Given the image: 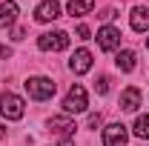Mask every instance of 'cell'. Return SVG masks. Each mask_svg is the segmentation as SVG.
<instances>
[{"label":"cell","instance_id":"6da1fadb","mask_svg":"<svg viewBox=\"0 0 149 146\" xmlns=\"http://www.w3.org/2000/svg\"><path fill=\"white\" fill-rule=\"evenodd\" d=\"M86 106H89L86 89L80 83H74L72 89L66 92V97H63V109H66V115H80V112H86Z\"/></svg>","mask_w":149,"mask_h":146},{"label":"cell","instance_id":"7a4b0ae2","mask_svg":"<svg viewBox=\"0 0 149 146\" xmlns=\"http://www.w3.org/2000/svg\"><path fill=\"white\" fill-rule=\"evenodd\" d=\"M55 80H49V77H29L26 80V92H29V97L32 100H49L52 95H55Z\"/></svg>","mask_w":149,"mask_h":146},{"label":"cell","instance_id":"3957f363","mask_svg":"<svg viewBox=\"0 0 149 146\" xmlns=\"http://www.w3.org/2000/svg\"><path fill=\"white\" fill-rule=\"evenodd\" d=\"M0 112H3L6 120H20L23 112H26V103H23V97H17V95L3 92L0 95Z\"/></svg>","mask_w":149,"mask_h":146},{"label":"cell","instance_id":"277c9868","mask_svg":"<svg viewBox=\"0 0 149 146\" xmlns=\"http://www.w3.org/2000/svg\"><path fill=\"white\" fill-rule=\"evenodd\" d=\"M37 49L40 52H63V49H69V35L66 32H46L37 37Z\"/></svg>","mask_w":149,"mask_h":146},{"label":"cell","instance_id":"5b68a950","mask_svg":"<svg viewBox=\"0 0 149 146\" xmlns=\"http://www.w3.org/2000/svg\"><path fill=\"white\" fill-rule=\"evenodd\" d=\"M97 46H100L103 52H115V49L120 46V32H118L115 26H103V29H97Z\"/></svg>","mask_w":149,"mask_h":146},{"label":"cell","instance_id":"8992f818","mask_svg":"<svg viewBox=\"0 0 149 146\" xmlns=\"http://www.w3.org/2000/svg\"><path fill=\"white\" fill-rule=\"evenodd\" d=\"M126 126L123 123H109L103 129V146H123L126 143Z\"/></svg>","mask_w":149,"mask_h":146},{"label":"cell","instance_id":"52a82bcc","mask_svg":"<svg viewBox=\"0 0 149 146\" xmlns=\"http://www.w3.org/2000/svg\"><path fill=\"white\" fill-rule=\"evenodd\" d=\"M57 17H60V3H57V0H43L35 9V20L37 23H49V20H57Z\"/></svg>","mask_w":149,"mask_h":146},{"label":"cell","instance_id":"ba28073f","mask_svg":"<svg viewBox=\"0 0 149 146\" xmlns=\"http://www.w3.org/2000/svg\"><path fill=\"white\" fill-rule=\"evenodd\" d=\"M69 69H72L74 74H86L92 69V52H89V49H77L72 55V60H69Z\"/></svg>","mask_w":149,"mask_h":146},{"label":"cell","instance_id":"9c48e42d","mask_svg":"<svg viewBox=\"0 0 149 146\" xmlns=\"http://www.w3.org/2000/svg\"><path fill=\"white\" fill-rule=\"evenodd\" d=\"M129 23H132L135 32H146L149 29V9L146 6H135L129 12Z\"/></svg>","mask_w":149,"mask_h":146},{"label":"cell","instance_id":"30bf717a","mask_svg":"<svg viewBox=\"0 0 149 146\" xmlns=\"http://www.w3.org/2000/svg\"><path fill=\"white\" fill-rule=\"evenodd\" d=\"M138 106H141V89H135V86L123 89V95H120V109L123 112H138Z\"/></svg>","mask_w":149,"mask_h":146},{"label":"cell","instance_id":"8fae6325","mask_svg":"<svg viewBox=\"0 0 149 146\" xmlns=\"http://www.w3.org/2000/svg\"><path fill=\"white\" fill-rule=\"evenodd\" d=\"M17 20V3H12V0H6V3H0V29H6V26H12Z\"/></svg>","mask_w":149,"mask_h":146},{"label":"cell","instance_id":"7c38bea8","mask_svg":"<svg viewBox=\"0 0 149 146\" xmlns=\"http://www.w3.org/2000/svg\"><path fill=\"white\" fill-rule=\"evenodd\" d=\"M49 129L57 132V135H63V138H72L74 135V123L69 117H52V120H49Z\"/></svg>","mask_w":149,"mask_h":146},{"label":"cell","instance_id":"4fadbf2b","mask_svg":"<svg viewBox=\"0 0 149 146\" xmlns=\"http://www.w3.org/2000/svg\"><path fill=\"white\" fill-rule=\"evenodd\" d=\"M95 9V0H69V15L72 17H83Z\"/></svg>","mask_w":149,"mask_h":146},{"label":"cell","instance_id":"5bb4252c","mask_svg":"<svg viewBox=\"0 0 149 146\" xmlns=\"http://www.w3.org/2000/svg\"><path fill=\"white\" fill-rule=\"evenodd\" d=\"M135 60H138V57H135L132 49H123V52H118V57H115V63H118L120 72H132V69H135Z\"/></svg>","mask_w":149,"mask_h":146},{"label":"cell","instance_id":"9a60e30c","mask_svg":"<svg viewBox=\"0 0 149 146\" xmlns=\"http://www.w3.org/2000/svg\"><path fill=\"white\" fill-rule=\"evenodd\" d=\"M135 135H138L141 140L149 138V115H138V120H135Z\"/></svg>","mask_w":149,"mask_h":146},{"label":"cell","instance_id":"2e32d148","mask_svg":"<svg viewBox=\"0 0 149 146\" xmlns=\"http://www.w3.org/2000/svg\"><path fill=\"white\" fill-rule=\"evenodd\" d=\"M95 92H97V95H106V92H109V77H106V74H103V77H97Z\"/></svg>","mask_w":149,"mask_h":146},{"label":"cell","instance_id":"e0dca14e","mask_svg":"<svg viewBox=\"0 0 149 146\" xmlns=\"http://www.w3.org/2000/svg\"><path fill=\"white\" fill-rule=\"evenodd\" d=\"M77 37L80 40H89V26H77Z\"/></svg>","mask_w":149,"mask_h":146},{"label":"cell","instance_id":"ac0fdd59","mask_svg":"<svg viewBox=\"0 0 149 146\" xmlns=\"http://www.w3.org/2000/svg\"><path fill=\"white\" fill-rule=\"evenodd\" d=\"M0 57H12V49L9 46H0Z\"/></svg>","mask_w":149,"mask_h":146},{"label":"cell","instance_id":"d6986e66","mask_svg":"<svg viewBox=\"0 0 149 146\" xmlns=\"http://www.w3.org/2000/svg\"><path fill=\"white\" fill-rule=\"evenodd\" d=\"M97 123H100V115H92V117H89V126L95 129V126H97Z\"/></svg>","mask_w":149,"mask_h":146},{"label":"cell","instance_id":"ffe728a7","mask_svg":"<svg viewBox=\"0 0 149 146\" xmlns=\"http://www.w3.org/2000/svg\"><path fill=\"white\" fill-rule=\"evenodd\" d=\"M100 17H103V20H112V17H115V9H106V12H103Z\"/></svg>","mask_w":149,"mask_h":146},{"label":"cell","instance_id":"44dd1931","mask_svg":"<svg viewBox=\"0 0 149 146\" xmlns=\"http://www.w3.org/2000/svg\"><path fill=\"white\" fill-rule=\"evenodd\" d=\"M57 146H74V140H72V138H63V140H60Z\"/></svg>","mask_w":149,"mask_h":146},{"label":"cell","instance_id":"7402d4cb","mask_svg":"<svg viewBox=\"0 0 149 146\" xmlns=\"http://www.w3.org/2000/svg\"><path fill=\"white\" fill-rule=\"evenodd\" d=\"M0 138H6V129H3V123H0Z\"/></svg>","mask_w":149,"mask_h":146},{"label":"cell","instance_id":"603a6c76","mask_svg":"<svg viewBox=\"0 0 149 146\" xmlns=\"http://www.w3.org/2000/svg\"><path fill=\"white\" fill-rule=\"evenodd\" d=\"M146 46H149V37H146Z\"/></svg>","mask_w":149,"mask_h":146}]
</instances>
